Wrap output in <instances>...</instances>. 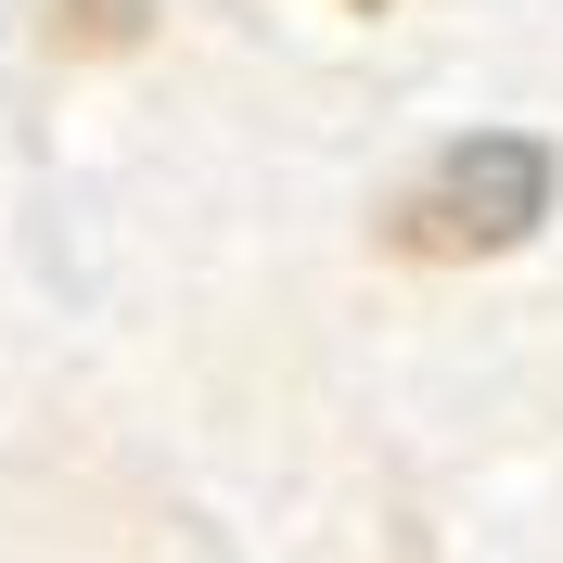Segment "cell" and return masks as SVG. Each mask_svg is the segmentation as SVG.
Listing matches in <instances>:
<instances>
[{"mask_svg":"<svg viewBox=\"0 0 563 563\" xmlns=\"http://www.w3.org/2000/svg\"><path fill=\"white\" fill-rule=\"evenodd\" d=\"M141 13L154 0H38V26H52V52H129Z\"/></svg>","mask_w":563,"mask_h":563,"instance_id":"7a4b0ae2","label":"cell"},{"mask_svg":"<svg viewBox=\"0 0 563 563\" xmlns=\"http://www.w3.org/2000/svg\"><path fill=\"white\" fill-rule=\"evenodd\" d=\"M538 218H551V141L474 129L397 192V244L410 256H499V244H526Z\"/></svg>","mask_w":563,"mask_h":563,"instance_id":"6da1fadb","label":"cell"},{"mask_svg":"<svg viewBox=\"0 0 563 563\" xmlns=\"http://www.w3.org/2000/svg\"><path fill=\"white\" fill-rule=\"evenodd\" d=\"M358 13H385V0H358Z\"/></svg>","mask_w":563,"mask_h":563,"instance_id":"3957f363","label":"cell"}]
</instances>
